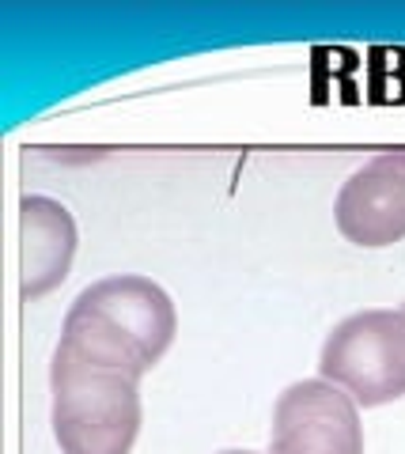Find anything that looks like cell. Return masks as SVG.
Masks as SVG:
<instances>
[{
	"label": "cell",
	"mask_w": 405,
	"mask_h": 454,
	"mask_svg": "<svg viewBox=\"0 0 405 454\" xmlns=\"http://www.w3.org/2000/svg\"><path fill=\"white\" fill-rule=\"evenodd\" d=\"M80 247L76 216L58 197L27 193L19 201V300L38 303L73 273Z\"/></svg>",
	"instance_id": "cell-6"
},
{
	"label": "cell",
	"mask_w": 405,
	"mask_h": 454,
	"mask_svg": "<svg viewBox=\"0 0 405 454\" xmlns=\"http://www.w3.org/2000/svg\"><path fill=\"white\" fill-rule=\"evenodd\" d=\"M341 239L364 250H383L405 239V152H379L345 178L333 197Z\"/></svg>",
	"instance_id": "cell-5"
},
{
	"label": "cell",
	"mask_w": 405,
	"mask_h": 454,
	"mask_svg": "<svg viewBox=\"0 0 405 454\" xmlns=\"http://www.w3.org/2000/svg\"><path fill=\"white\" fill-rule=\"evenodd\" d=\"M269 454H364L360 405L330 379H300L276 397Z\"/></svg>",
	"instance_id": "cell-4"
},
{
	"label": "cell",
	"mask_w": 405,
	"mask_h": 454,
	"mask_svg": "<svg viewBox=\"0 0 405 454\" xmlns=\"http://www.w3.org/2000/svg\"><path fill=\"white\" fill-rule=\"evenodd\" d=\"M178 337L175 300L152 277L114 273L88 284L61 322V340L76 360L141 382Z\"/></svg>",
	"instance_id": "cell-1"
},
{
	"label": "cell",
	"mask_w": 405,
	"mask_h": 454,
	"mask_svg": "<svg viewBox=\"0 0 405 454\" xmlns=\"http://www.w3.org/2000/svg\"><path fill=\"white\" fill-rule=\"evenodd\" d=\"M401 310H405V303H401Z\"/></svg>",
	"instance_id": "cell-8"
},
{
	"label": "cell",
	"mask_w": 405,
	"mask_h": 454,
	"mask_svg": "<svg viewBox=\"0 0 405 454\" xmlns=\"http://www.w3.org/2000/svg\"><path fill=\"white\" fill-rule=\"evenodd\" d=\"M318 375L341 387L360 409L405 397V310L371 307L341 318L323 340Z\"/></svg>",
	"instance_id": "cell-3"
},
{
	"label": "cell",
	"mask_w": 405,
	"mask_h": 454,
	"mask_svg": "<svg viewBox=\"0 0 405 454\" xmlns=\"http://www.w3.org/2000/svg\"><path fill=\"white\" fill-rule=\"evenodd\" d=\"M50 424L61 454H129L144 424L141 382L83 364L58 345L50 364Z\"/></svg>",
	"instance_id": "cell-2"
},
{
	"label": "cell",
	"mask_w": 405,
	"mask_h": 454,
	"mask_svg": "<svg viewBox=\"0 0 405 454\" xmlns=\"http://www.w3.org/2000/svg\"><path fill=\"white\" fill-rule=\"evenodd\" d=\"M220 454H261V450H220Z\"/></svg>",
	"instance_id": "cell-7"
}]
</instances>
